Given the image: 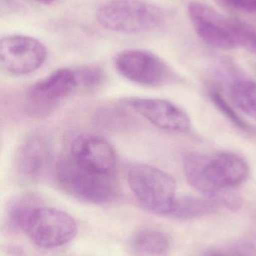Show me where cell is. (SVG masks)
<instances>
[{
  "mask_svg": "<svg viewBox=\"0 0 256 256\" xmlns=\"http://www.w3.org/2000/svg\"><path fill=\"white\" fill-rule=\"evenodd\" d=\"M98 22L107 30L137 34L157 28L162 21L160 9L142 0H112L97 12Z\"/></svg>",
  "mask_w": 256,
  "mask_h": 256,
  "instance_id": "277c9868",
  "label": "cell"
},
{
  "mask_svg": "<svg viewBox=\"0 0 256 256\" xmlns=\"http://www.w3.org/2000/svg\"><path fill=\"white\" fill-rule=\"evenodd\" d=\"M69 156L81 166L102 174H114L117 154L105 138L93 134H83L74 140Z\"/></svg>",
  "mask_w": 256,
  "mask_h": 256,
  "instance_id": "30bf717a",
  "label": "cell"
},
{
  "mask_svg": "<svg viewBox=\"0 0 256 256\" xmlns=\"http://www.w3.org/2000/svg\"><path fill=\"white\" fill-rule=\"evenodd\" d=\"M115 66L126 79L144 86H162L176 80L174 72L162 58L145 50L120 52L116 56Z\"/></svg>",
  "mask_w": 256,
  "mask_h": 256,
  "instance_id": "52a82bcc",
  "label": "cell"
},
{
  "mask_svg": "<svg viewBox=\"0 0 256 256\" xmlns=\"http://www.w3.org/2000/svg\"><path fill=\"white\" fill-rule=\"evenodd\" d=\"M131 190L144 208L156 214L168 216L176 198L177 184L163 170L139 164L128 171Z\"/></svg>",
  "mask_w": 256,
  "mask_h": 256,
  "instance_id": "3957f363",
  "label": "cell"
},
{
  "mask_svg": "<svg viewBox=\"0 0 256 256\" xmlns=\"http://www.w3.org/2000/svg\"><path fill=\"white\" fill-rule=\"evenodd\" d=\"M235 250L242 256H256V234L242 239L236 245Z\"/></svg>",
  "mask_w": 256,
  "mask_h": 256,
  "instance_id": "d6986e66",
  "label": "cell"
},
{
  "mask_svg": "<svg viewBox=\"0 0 256 256\" xmlns=\"http://www.w3.org/2000/svg\"><path fill=\"white\" fill-rule=\"evenodd\" d=\"M46 58V48L35 38L10 36L3 38L0 42V62L8 73H33L45 63Z\"/></svg>",
  "mask_w": 256,
  "mask_h": 256,
  "instance_id": "9c48e42d",
  "label": "cell"
},
{
  "mask_svg": "<svg viewBox=\"0 0 256 256\" xmlns=\"http://www.w3.org/2000/svg\"><path fill=\"white\" fill-rule=\"evenodd\" d=\"M37 206L34 200L28 196L15 200L8 210V220L11 226L15 230L24 232L32 213Z\"/></svg>",
  "mask_w": 256,
  "mask_h": 256,
  "instance_id": "2e32d148",
  "label": "cell"
},
{
  "mask_svg": "<svg viewBox=\"0 0 256 256\" xmlns=\"http://www.w3.org/2000/svg\"><path fill=\"white\" fill-rule=\"evenodd\" d=\"M78 87L88 90L97 88L105 80V74L101 68L95 66H83L75 69Z\"/></svg>",
  "mask_w": 256,
  "mask_h": 256,
  "instance_id": "e0dca14e",
  "label": "cell"
},
{
  "mask_svg": "<svg viewBox=\"0 0 256 256\" xmlns=\"http://www.w3.org/2000/svg\"><path fill=\"white\" fill-rule=\"evenodd\" d=\"M77 88L75 70L58 69L30 87L27 94V109L34 116L48 115Z\"/></svg>",
  "mask_w": 256,
  "mask_h": 256,
  "instance_id": "ba28073f",
  "label": "cell"
},
{
  "mask_svg": "<svg viewBox=\"0 0 256 256\" xmlns=\"http://www.w3.org/2000/svg\"><path fill=\"white\" fill-rule=\"evenodd\" d=\"M35 1L44 4H50L54 2L55 0H35Z\"/></svg>",
  "mask_w": 256,
  "mask_h": 256,
  "instance_id": "7402d4cb",
  "label": "cell"
},
{
  "mask_svg": "<svg viewBox=\"0 0 256 256\" xmlns=\"http://www.w3.org/2000/svg\"><path fill=\"white\" fill-rule=\"evenodd\" d=\"M50 148L45 138L33 136L24 142L18 152L16 167L20 176L35 179L45 170L50 160Z\"/></svg>",
  "mask_w": 256,
  "mask_h": 256,
  "instance_id": "7c38bea8",
  "label": "cell"
},
{
  "mask_svg": "<svg viewBox=\"0 0 256 256\" xmlns=\"http://www.w3.org/2000/svg\"><path fill=\"white\" fill-rule=\"evenodd\" d=\"M57 177L60 186L69 195L93 204H106L119 194L114 174L90 171L77 164L69 155L59 162Z\"/></svg>",
  "mask_w": 256,
  "mask_h": 256,
  "instance_id": "7a4b0ae2",
  "label": "cell"
},
{
  "mask_svg": "<svg viewBox=\"0 0 256 256\" xmlns=\"http://www.w3.org/2000/svg\"><path fill=\"white\" fill-rule=\"evenodd\" d=\"M219 204L205 196H183L176 197L168 216L181 220L198 219L214 214Z\"/></svg>",
  "mask_w": 256,
  "mask_h": 256,
  "instance_id": "5bb4252c",
  "label": "cell"
},
{
  "mask_svg": "<svg viewBox=\"0 0 256 256\" xmlns=\"http://www.w3.org/2000/svg\"><path fill=\"white\" fill-rule=\"evenodd\" d=\"M189 15L197 34L210 46L221 50L243 46L240 22L198 2L190 3Z\"/></svg>",
  "mask_w": 256,
  "mask_h": 256,
  "instance_id": "8992f818",
  "label": "cell"
},
{
  "mask_svg": "<svg viewBox=\"0 0 256 256\" xmlns=\"http://www.w3.org/2000/svg\"><path fill=\"white\" fill-rule=\"evenodd\" d=\"M210 98H211L212 102L214 104L215 106H216V108L219 110V111L222 112V114H223L224 116H225L231 122L234 123L237 127L240 128V129L243 130H250L248 124H246L244 121H243V120L239 117L238 115H237V114L234 112V110H233L232 108L224 100L223 98L221 96L220 94L214 92H212Z\"/></svg>",
  "mask_w": 256,
  "mask_h": 256,
  "instance_id": "ac0fdd59",
  "label": "cell"
},
{
  "mask_svg": "<svg viewBox=\"0 0 256 256\" xmlns=\"http://www.w3.org/2000/svg\"><path fill=\"white\" fill-rule=\"evenodd\" d=\"M24 232L36 246L55 249L67 244L76 237L78 225L74 218L63 210L37 206Z\"/></svg>",
  "mask_w": 256,
  "mask_h": 256,
  "instance_id": "5b68a950",
  "label": "cell"
},
{
  "mask_svg": "<svg viewBox=\"0 0 256 256\" xmlns=\"http://www.w3.org/2000/svg\"><path fill=\"white\" fill-rule=\"evenodd\" d=\"M204 256H242L234 249V251L222 250L219 249H210L206 251Z\"/></svg>",
  "mask_w": 256,
  "mask_h": 256,
  "instance_id": "44dd1931",
  "label": "cell"
},
{
  "mask_svg": "<svg viewBox=\"0 0 256 256\" xmlns=\"http://www.w3.org/2000/svg\"><path fill=\"white\" fill-rule=\"evenodd\" d=\"M229 7L248 12H256V0H220Z\"/></svg>",
  "mask_w": 256,
  "mask_h": 256,
  "instance_id": "ffe728a7",
  "label": "cell"
},
{
  "mask_svg": "<svg viewBox=\"0 0 256 256\" xmlns=\"http://www.w3.org/2000/svg\"><path fill=\"white\" fill-rule=\"evenodd\" d=\"M231 96L236 106L256 120V84L249 80L236 81L231 88Z\"/></svg>",
  "mask_w": 256,
  "mask_h": 256,
  "instance_id": "9a60e30c",
  "label": "cell"
},
{
  "mask_svg": "<svg viewBox=\"0 0 256 256\" xmlns=\"http://www.w3.org/2000/svg\"><path fill=\"white\" fill-rule=\"evenodd\" d=\"M130 248L134 256H168L171 240L163 232L145 228L134 234Z\"/></svg>",
  "mask_w": 256,
  "mask_h": 256,
  "instance_id": "4fadbf2b",
  "label": "cell"
},
{
  "mask_svg": "<svg viewBox=\"0 0 256 256\" xmlns=\"http://www.w3.org/2000/svg\"><path fill=\"white\" fill-rule=\"evenodd\" d=\"M132 106L147 121L165 130L186 132L191 129V120L181 108L164 99L132 98L129 100Z\"/></svg>",
  "mask_w": 256,
  "mask_h": 256,
  "instance_id": "8fae6325",
  "label": "cell"
},
{
  "mask_svg": "<svg viewBox=\"0 0 256 256\" xmlns=\"http://www.w3.org/2000/svg\"><path fill=\"white\" fill-rule=\"evenodd\" d=\"M183 168L188 182L203 196L229 210L241 208L234 190L249 177V165L243 156L233 152L192 153L185 158Z\"/></svg>",
  "mask_w": 256,
  "mask_h": 256,
  "instance_id": "6da1fadb",
  "label": "cell"
}]
</instances>
